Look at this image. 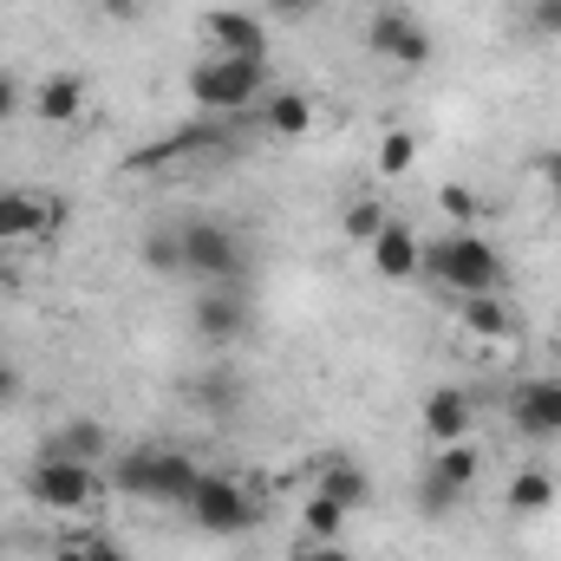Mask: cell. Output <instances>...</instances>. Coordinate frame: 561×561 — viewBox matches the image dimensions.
<instances>
[{
  "label": "cell",
  "instance_id": "obj_1",
  "mask_svg": "<svg viewBox=\"0 0 561 561\" xmlns=\"http://www.w3.org/2000/svg\"><path fill=\"white\" fill-rule=\"evenodd\" d=\"M424 275L437 280L444 294L463 300V294H503L510 287V262H503L496 242H483L470 229H450V236L424 242Z\"/></svg>",
  "mask_w": 561,
  "mask_h": 561
},
{
  "label": "cell",
  "instance_id": "obj_2",
  "mask_svg": "<svg viewBox=\"0 0 561 561\" xmlns=\"http://www.w3.org/2000/svg\"><path fill=\"white\" fill-rule=\"evenodd\" d=\"M112 483L131 496V503H190V490L203 483V463L190 450H170V444H131L118 463H112Z\"/></svg>",
  "mask_w": 561,
  "mask_h": 561
},
{
  "label": "cell",
  "instance_id": "obj_3",
  "mask_svg": "<svg viewBox=\"0 0 561 561\" xmlns=\"http://www.w3.org/2000/svg\"><path fill=\"white\" fill-rule=\"evenodd\" d=\"M176 236H183V275L209 280V287H249V242L236 222L190 216L176 222Z\"/></svg>",
  "mask_w": 561,
  "mask_h": 561
},
{
  "label": "cell",
  "instance_id": "obj_4",
  "mask_svg": "<svg viewBox=\"0 0 561 561\" xmlns=\"http://www.w3.org/2000/svg\"><path fill=\"white\" fill-rule=\"evenodd\" d=\"M183 85H190V105H196V112L236 118V112H249V105L268 92V66H262V59H222V53H209V59L190 66Z\"/></svg>",
  "mask_w": 561,
  "mask_h": 561
},
{
  "label": "cell",
  "instance_id": "obj_5",
  "mask_svg": "<svg viewBox=\"0 0 561 561\" xmlns=\"http://www.w3.org/2000/svg\"><path fill=\"white\" fill-rule=\"evenodd\" d=\"M183 510H190V523L209 529V536H242V529H255V516H262L255 490H249L242 477H229V470H203V483L190 490Z\"/></svg>",
  "mask_w": 561,
  "mask_h": 561
},
{
  "label": "cell",
  "instance_id": "obj_6",
  "mask_svg": "<svg viewBox=\"0 0 561 561\" xmlns=\"http://www.w3.org/2000/svg\"><path fill=\"white\" fill-rule=\"evenodd\" d=\"M26 496H33L39 510H53V516H79V510H92L105 490H99V470H92V463H79V457H39V463L26 470Z\"/></svg>",
  "mask_w": 561,
  "mask_h": 561
},
{
  "label": "cell",
  "instance_id": "obj_7",
  "mask_svg": "<svg viewBox=\"0 0 561 561\" xmlns=\"http://www.w3.org/2000/svg\"><path fill=\"white\" fill-rule=\"evenodd\" d=\"M366 46H373L386 66H405V72L431 66V33H424V20L412 7H379V13L366 20Z\"/></svg>",
  "mask_w": 561,
  "mask_h": 561
},
{
  "label": "cell",
  "instance_id": "obj_8",
  "mask_svg": "<svg viewBox=\"0 0 561 561\" xmlns=\"http://www.w3.org/2000/svg\"><path fill=\"white\" fill-rule=\"evenodd\" d=\"M59 222H66L59 196H46V190H0V242L7 249L46 242V236H59Z\"/></svg>",
  "mask_w": 561,
  "mask_h": 561
},
{
  "label": "cell",
  "instance_id": "obj_9",
  "mask_svg": "<svg viewBox=\"0 0 561 561\" xmlns=\"http://www.w3.org/2000/svg\"><path fill=\"white\" fill-rule=\"evenodd\" d=\"M203 39H209V53H222V59H262V66H268V20H262V13L209 7V13H203Z\"/></svg>",
  "mask_w": 561,
  "mask_h": 561
},
{
  "label": "cell",
  "instance_id": "obj_10",
  "mask_svg": "<svg viewBox=\"0 0 561 561\" xmlns=\"http://www.w3.org/2000/svg\"><path fill=\"white\" fill-rule=\"evenodd\" d=\"M483 470V450L463 437V444H437L431 450V470H424V510H450Z\"/></svg>",
  "mask_w": 561,
  "mask_h": 561
},
{
  "label": "cell",
  "instance_id": "obj_11",
  "mask_svg": "<svg viewBox=\"0 0 561 561\" xmlns=\"http://www.w3.org/2000/svg\"><path fill=\"white\" fill-rule=\"evenodd\" d=\"M190 320H196V340L229 346V340H242V333H249V294H242V287H203Z\"/></svg>",
  "mask_w": 561,
  "mask_h": 561
},
{
  "label": "cell",
  "instance_id": "obj_12",
  "mask_svg": "<svg viewBox=\"0 0 561 561\" xmlns=\"http://www.w3.org/2000/svg\"><path fill=\"white\" fill-rule=\"evenodd\" d=\"M516 437H561V379H523L510 392Z\"/></svg>",
  "mask_w": 561,
  "mask_h": 561
},
{
  "label": "cell",
  "instance_id": "obj_13",
  "mask_svg": "<svg viewBox=\"0 0 561 561\" xmlns=\"http://www.w3.org/2000/svg\"><path fill=\"white\" fill-rule=\"evenodd\" d=\"M85 105H92V92H85V72H46L39 85H33V118L39 125H53V131H66V125H79L85 118Z\"/></svg>",
  "mask_w": 561,
  "mask_h": 561
},
{
  "label": "cell",
  "instance_id": "obj_14",
  "mask_svg": "<svg viewBox=\"0 0 561 561\" xmlns=\"http://www.w3.org/2000/svg\"><path fill=\"white\" fill-rule=\"evenodd\" d=\"M366 255H373L379 280H419L424 275V242L412 236V222H399V216L366 242Z\"/></svg>",
  "mask_w": 561,
  "mask_h": 561
},
{
  "label": "cell",
  "instance_id": "obj_15",
  "mask_svg": "<svg viewBox=\"0 0 561 561\" xmlns=\"http://www.w3.org/2000/svg\"><path fill=\"white\" fill-rule=\"evenodd\" d=\"M419 424H424L431 444H463L470 424H477V399H470L463 386H437V392L419 405Z\"/></svg>",
  "mask_w": 561,
  "mask_h": 561
},
{
  "label": "cell",
  "instance_id": "obj_16",
  "mask_svg": "<svg viewBox=\"0 0 561 561\" xmlns=\"http://www.w3.org/2000/svg\"><path fill=\"white\" fill-rule=\"evenodd\" d=\"M307 483H313L320 496H333V503H346V510H366V496H373V477H366V463H353L346 450H333V457H320V463L307 470Z\"/></svg>",
  "mask_w": 561,
  "mask_h": 561
},
{
  "label": "cell",
  "instance_id": "obj_17",
  "mask_svg": "<svg viewBox=\"0 0 561 561\" xmlns=\"http://www.w3.org/2000/svg\"><path fill=\"white\" fill-rule=\"evenodd\" d=\"M229 131L222 125H183V131H170V138H157L150 150L131 157V170H157V163H176V157H196V150H222Z\"/></svg>",
  "mask_w": 561,
  "mask_h": 561
},
{
  "label": "cell",
  "instance_id": "obj_18",
  "mask_svg": "<svg viewBox=\"0 0 561 561\" xmlns=\"http://www.w3.org/2000/svg\"><path fill=\"white\" fill-rule=\"evenodd\" d=\"M457 327L477 333V340H510L516 333V313H510L503 294H463L457 300Z\"/></svg>",
  "mask_w": 561,
  "mask_h": 561
},
{
  "label": "cell",
  "instance_id": "obj_19",
  "mask_svg": "<svg viewBox=\"0 0 561 561\" xmlns=\"http://www.w3.org/2000/svg\"><path fill=\"white\" fill-rule=\"evenodd\" d=\"M39 457H79V463H99L105 457V424L99 419H72L59 431H46V450Z\"/></svg>",
  "mask_w": 561,
  "mask_h": 561
},
{
  "label": "cell",
  "instance_id": "obj_20",
  "mask_svg": "<svg viewBox=\"0 0 561 561\" xmlns=\"http://www.w3.org/2000/svg\"><path fill=\"white\" fill-rule=\"evenodd\" d=\"M262 125H268L275 138H307V131H313V99H307V92H268Z\"/></svg>",
  "mask_w": 561,
  "mask_h": 561
},
{
  "label": "cell",
  "instance_id": "obj_21",
  "mask_svg": "<svg viewBox=\"0 0 561 561\" xmlns=\"http://www.w3.org/2000/svg\"><path fill=\"white\" fill-rule=\"evenodd\" d=\"M503 503H510L516 516H542V510L556 503V477L529 463V470H516V477H510V490H503Z\"/></svg>",
  "mask_w": 561,
  "mask_h": 561
},
{
  "label": "cell",
  "instance_id": "obj_22",
  "mask_svg": "<svg viewBox=\"0 0 561 561\" xmlns=\"http://www.w3.org/2000/svg\"><path fill=\"white\" fill-rule=\"evenodd\" d=\"M346 516H353L346 503H333V496L313 490V496L300 503V536H307V542H340V536H346Z\"/></svg>",
  "mask_w": 561,
  "mask_h": 561
},
{
  "label": "cell",
  "instance_id": "obj_23",
  "mask_svg": "<svg viewBox=\"0 0 561 561\" xmlns=\"http://www.w3.org/2000/svg\"><path fill=\"white\" fill-rule=\"evenodd\" d=\"M386 222H392V216H386V203H379V196H359V203H346V216H340V236L366 249V242H373Z\"/></svg>",
  "mask_w": 561,
  "mask_h": 561
},
{
  "label": "cell",
  "instance_id": "obj_24",
  "mask_svg": "<svg viewBox=\"0 0 561 561\" xmlns=\"http://www.w3.org/2000/svg\"><path fill=\"white\" fill-rule=\"evenodd\" d=\"M144 268H157V275H183V236H176V222H163V229H150L144 236Z\"/></svg>",
  "mask_w": 561,
  "mask_h": 561
},
{
  "label": "cell",
  "instance_id": "obj_25",
  "mask_svg": "<svg viewBox=\"0 0 561 561\" xmlns=\"http://www.w3.org/2000/svg\"><path fill=\"white\" fill-rule=\"evenodd\" d=\"M373 163H379V176H405V170L419 163V138H412V131H386Z\"/></svg>",
  "mask_w": 561,
  "mask_h": 561
},
{
  "label": "cell",
  "instance_id": "obj_26",
  "mask_svg": "<svg viewBox=\"0 0 561 561\" xmlns=\"http://www.w3.org/2000/svg\"><path fill=\"white\" fill-rule=\"evenodd\" d=\"M437 209H444V216H450L457 229H470V222L483 216V203H477V196H470L463 183H444V190H437Z\"/></svg>",
  "mask_w": 561,
  "mask_h": 561
},
{
  "label": "cell",
  "instance_id": "obj_27",
  "mask_svg": "<svg viewBox=\"0 0 561 561\" xmlns=\"http://www.w3.org/2000/svg\"><path fill=\"white\" fill-rule=\"evenodd\" d=\"M59 542H79V549H85V561H131L118 542H112V536H105V529H72V523H66V536H59Z\"/></svg>",
  "mask_w": 561,
  "mask_h": 561
},
{
  "label": "cell",
  "instance_id": "obj_28",
  "mask_svg": "<svg viewBox=\"0 0 561 561\" xmlns=\"http://www.w3.org/2000/svg\"><path fill=\"white\" fill-rule=\"evenodd\" d=\"M529 33L536 39H561V0H529Z\"/></svg>",
  "mask_w": 561,
  "mask_h": 561
},
{
  "label": "cell",
  "instance_id": "obj_29",
  "mask_svg": "<svg viewBox=\"0 0 561 561\" xmlns=\"http://www.w3.org/2000/svg\"><path fill=\"white\" fill-rule=\"evenodd\" d=\"M20 105H26L20 72H7V66H0V125H13V118H20Z\"/></svg>",
  "mask_w": 561,
  "mask_h": 561
},
{
  "label": "cell",
  "instance_id": "obj_30",
  "mask_svg": "<svg viewBox=\"0 0 561 561\" xmlns=\"http://www.w3.org/2000/svg\"><path fill=\"white\" fill-rule=\"evenodd\" d=\"M262 7H268V20H287V26H300V20L320 13V0H262Z\"/></svg>",
  "mask_w": 561,
  "mask_h": 561
},
{
  "label": "cell",
  "instance_id": "obj_31",
  "mask_svg": "<svg viewBox=\"0 0 561 561\" xmlns=\"http://www.w3.org/2000/svg\"><path fill=\"white\" fill-rule=\"evenodd\" d=\"M287 561H353V556H346L340 542H307V536H300V542L287 549Z\"/></svg>",
  "mask_w": 561,
  "mask_h": 561
},
{
  "label": "cell",
  "instance_id": "obj_32",
  "mask_svg": "<svg viewBox=\"0 0 561 561\" xmlns=\"http://www.w3.org/2000/svg\"><path fill=\"white\" fill-rule=\"evenodd\" d=\"M92 7H99L112 26H138L144 20V0H92Z\"/></svg>",
  "mask_w": 561,
  "mask_h": 561
},
{
  "label": "cell",
  "instance_id": "obj_33",
  "mask_svg": "<svg viewBox=\"0 0 561 561\" xmlns=\"http://www.w3.org/2000/svg\"><path fill=\"white\" fill-rule=\"evenodd\" d=\"M529 170H536V176H542V183H549V190L561 196V144H549V150H536V163H529Z\"/></svg>",
  "mask_w": 561,
  "mask_h": 561
},
{
  "label": "cell",
  "instance_id": "obj_34",
  "mask_svg": "<svg viewBox=\"0 0 561 561\" xmlns=\"http://www.w3.org/2000/svg\"><path fill=\"white\" fill-rule=\"evenodd\" d=\"M7 399H20V373H13V366L0 359V405H7Z\"/></svg>",
  "mask_w": 561,
  "mask_h": 561
},
{
  "label": "cell",
  "instance_id": "obj_35",
  "mask_svg": "<svg viewBox=\"0 0 561 561\" xmlns=\"http://www.w3.org/2000/svg\"><path fill=\"white\" fill-rule=\"evenodd\" d=\"M46 561H85V549H79V542H53V556Z\"/></svg>",
  "mask_w": 561,
  "mask_h": 561
}]
</instances>
